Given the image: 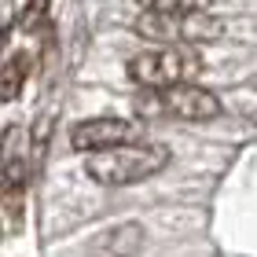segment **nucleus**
Listing matches in <instances>:
<instances>
[{
	"instance_id": "nucleus-1",
	"label": "nucleus",
	"mask_w": 257,
	"mask_h": 257,
	"mask_svg": "<svg viewBox=\"0 0 257 257\" xmlns=\"http://www.w3.org/2000/svg\"><path fill=\"white\" fill-rule=\"evenodd\" d=\"M169 147L151 144V140H125L107 151H92L85 155V177L103 184V188H128V184L151 180L155 173L169 166Z\"/></svg>"
},
{
	"instance_id": "nucleus-2",
	"label": "nucleus",
	"mask_w": 257,
	"mask_h": 257,
	"mask_svg": "<svg viewBox=\"0 0 257 257\" xmlns=\"http://www.w3.org/2000/svg\"><path fill=\"white\" fill-rule=\"evenodd\" d=\"M202 55L188 44H158L155 52H140L128 59L125 74L133 85L147 88V92H162L169 85H184V81H195L202 74Z\"/></svg>"
},
{
	"instance_id": "nucleus-3",
	"label": "nucleus",
	"mask_w": 257,
	"mask_h": 257,
	"mask_svg": "<svg viewBox=\"0 0 257 257\" xmlns=\"http://www.w3.org/2000/svg\"><path fill=\"white\" fill-rule=\"evenodd\" d=\"M133 30L155 44H188V48L224 37V22L209 11H144Z\"/></svg>"
},
{
	"instance_id": "nucleus-4",
	"label": "nucleus",
	"mask_w": 257,
	"mask_h": 257,
	"mask_svg": "<svg viewBox=\"0 0 257 257\" xmlns=\"http://www.w3.org/2000/svg\"><path fill=\"white\" fill-rule=\"evenodd\" d=\"M30 133L22 125H8L0 133V191H4L11 213L19 217V198L30 188Z\"/></svg>"
},
{
	"instance_id": "nucleus-5",
	"label": "nucleus",
	"mask_w": 257,
	"mask_h": 257,
	"mask_svg": "<svg viewBox=\"0 0 257 257\" xmlns=\"http://www.w3.org/2000/svg\"><path fill=\"white\" fill-rule=\"evenodd\" d=\"M155 107L166 114V118L209 121V118H217V114H220V99H217V92L184 81V85H169V88L155 92Z\"/></svg>"
},
{
	"instance_id": "nucleus-6",
	"label": "nucleus",
	"mask_w": 257,
	"mask_h": 257,
	"mask_svg": "<svg viewBox=\"0 0 257 257\" xmlns=\"http://www.w3.org/2000/svg\"><path fill=\"white\" fill-rule=\"evenodd\" d=\"M136 136H140V128L133 121L107 114V118H88V121L70 128V147H74L77 155H92V151H107V147L136 140Z\"/></svg>"
},
{
	"instance_id": "nucleus-7",
	"label": "nucleus",
	"mask_w": 257,
	"mask_h": 257,
	"mask_svg": "<svg viewBox=\"0 0 257 257\" xmlns=\"http://www.w3.org/2000/svg\"><path fill=\"white\" fill-rule=\"evenodd\" d=\"M30 70H33V55L30 52H11L4 63H0V99L11 103L22 96L30 81Z\"/></svg>"
},
{
	"instance_id": "nucleus-8",
	"label": "nucleus",
	"mask_w": 257,
	"mask_h": 257,
	"mask_svg": "<svg viewBox=\"0 0 257 257\" xmlns=\"http://www.w3.org/2000/svg\"><path fill=\"white\" fill-rule=\"evenodd\" d=\"M213 0H140L144 11H209Z\"/></svg>"
}]
</instances>
